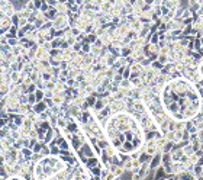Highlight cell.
Listing matches in <instances>:
<instances>
[{
	"label": "cell",
	"mask_w": 203,
	"mask_h": 180,
	"mask_svg": "<svg viewBox=\"0 0 203 180\" xmlns=\"http://www.w3.org/2000/svg\"><path fill=\"white\" fill-rule=\"evenodd\" d=\"M164 112L177 122H187L197 116L202 108V96L197 86L186 77L167 82L160 93Z\"/></svg>",
	"instance_id": "cell-1"
},
{
	"label": "cell",
	"mask_w": 203,
	"mask_h": 180,
	"mask_svg": "<svg viewBox=\"0 0 203 180\" xmlns=\"http://www.w3.org/2000/svg\"><path fill=\"white\" fill-rule=\"evenodd\" d=\"M105 135L109 144L119 153L136 155L145 142V132L133 113L116 112L105 122Z\"/></svg>",
	"instance_id": "cell-2"
},
{
	"label": "cell",
	"mask_w": 203,
	"mask_h": 180,
	"mask_svg": "<svg viewBox=\"0 0 203 180\" xmlns=\"http://www.w3.org/2000/svg\"><path fill=\"white\" fill-rule=\"evenodd\" d=\"M46 109H48V105H46V102H45V100L37 102V103L32 106V110H34L35 113H42V112H45Z\"/></svg>",
	"instance_id": "cell-3"
},
{
	"label": "cell",
	"mask_w": 203,
	"mask_h": 180,
	"mask_svg": "<svg viewBox=\"0 0 203 180\" xmlns=\"http://www.w3.org/2000/svg\"><path fill=\"white\" fill-rule=\"evenodd\" d=\"M0 10H3V12L6 13V16H9V18H12V16H13V15L16 13V10H15V6H13V4H12L10 1H9V3H7V4L4 6V7H1Z\"/></svg>",
	"instance_id": "cell-4"
},
{
	"label": "cell",
	"mask_w": 203,
	"mask_h": 180,
	"mask_svg": "<svg viewBox=\"0 0 203 180\" xmlns=\"http://www.w3.org/2000/svg\"><path fill=\"white\" fill-rule=\"evenodd\" d=\"M81 148H83L81 151H83V154H84V157H87V158H89V157H90V158H91V157H94V153H93V150H91V147H90V144H87V142H84Z\"/></svg>",
	"instance_id": "cell-5"
},
{
	"label": "cell",
	"mask_w": 203,
	"mask_h": 180,
	"mask_svg": "<svg viewBox=\"0 0 203 180\" xmlns=\"http://www.w3.org/2000/svg\"><path fill=\"white\" fill-rule=\"evenodd\" d=\"M0 25H1V28H3L6 32H9V29L13 26V23H12V19H10L9 16H6L4 19H1V23H0Z\"/></svg>",
	"instance_id": "cell-6"
},
{
	"label": "cell",
	"mask_w": 203,
	"mask_h": 180,
	"mask_svg": "<svg viewBox=\"0 0 203 180\" xmlns=\"http://www.w3.org/2000/svg\"><path fill=\"white\" fill-rule=\"evenodd\" d=\"M16 13L19 15V18H25V19H29L31 18V15H32V12H29L26 7H23V9H19V10H16Z\"/></svg>",
	"instance_id": "cell-7"
},
{
	"label": "cell",
	"mask_w": 203,
	"mask_h": 180,
	"mask_svg": "<svg viewBox=\"0 0 203 180\" xmlns=\"http://www.w3.org/2000/svg\"><path fill=\"white\" fill-rule=\"evenodd\" d=\"M10 68H12V71H22V68H23V63L15 61V63L10 64Z\"/></svg>",
	"instance_id": "cell-8"
},
{
	"label": "cell",
	"mask_w": 203,
	"mask_h": 180,
	"mask_svg": "<svg viewBox=\"0 0 203 180\" xmlns=\"http://www.w3.org/2000/svg\"><path fill=\"white\" fill-rule=\"evenodd\" d=\"M20 153H22V155H23L25 158H31V157H32V154H34L32 148H28V147H23V148L20 150Z\"/></svg>",
	"instance_id": "cell-9"
},
{
	"label": "cell",
	"mask_w": 203,
	"mask_h": 180,
	"mask_svg": "<svg viewBox=\"0 0 203 180\" xmlns=\"http://www.w3.org/2000/svg\"><path fill=\"white\" fill-rule=\"evenodd\" d=\"M37 89H38V87H37V84H35V83H31L29 86H26V90H25V93H26V94L35 93V91H37Z\"/></svg>",
	"instance_id": "cell-10"
},
{
	"label": "cell",
	"mask_w": 203,
	"mask_h": 180,
	"mask_svg": "<svg viewBox=\"0 0 203 180\" xmlns=\"http://www.w3.org/2000/svg\"><path fill=\"white\" fill-rule=\"evenodd\" d=\"M45 145V142L44 141H38L35 145H34V148H32V151L34 153H41V150H42V147Z\"/></svg>",
	"instance_id": "cell-11"
},
{
	"label": "cell",
	"mask_w": 203,
	"mask_h": 180,
	"mask_svg": "<svg viewBox=\"0 0 203 180\" xmlns=\"http://www.w3.org/2000/svg\"><path fill=\"white\" fill-rule=\"evenodd\" d=\"M25 7H26V9H28L29 12H32V13H34L35 10H38V9L35 7V3H34L32 0H29V1H26V6H25Z\"/></svg>",
	"instance_id": "cell-12"
},
{
	"label": "cell",
	"mask_w": 203,
	"mask_h": 180,
	"mask_svg": "<svg viewBox=\"0 0 203 180\" xmlns=\"http://www.w3.org/2000/svg\"><path fill=\"white\" fill-rule=\"evenodd\" d=\"M160 155H155L154 158H152V161H151V164H150V169H155L157 167V164H160Z\"/></svg>",
	"instance_id": "cell-13"
},
{
	"label": "cell",
	"mask_w": 203,
	"mask_h": 180,
	"mask_svg": "<svg viewBox=\"0 0 203 180\" xmlns=\"http://www.w3.org/2000/svg\"><path fill=\"white\" fill-rule=\"evenodd\" d=\"M35 97H37V102L44 100V90H42V89H37V91H35Z\"/></svg>",
	"instance_id": "cell-14"
},
{
	"label": "cell",
	"mask_w": 203,
	"mask_h": 180,
	"mask_svg": "<svg viewBox=\"0 0 203 180\" xmlns=\"http://www.w3.org/2000/svg\"><path fill=\"white\" fill-rule=\"evenodd\" d=\"M28 23H29V22H28V19L20 18V19H19V23H18V28H19V29H22V28H25Z\"/></svg>",
	"instance_id": "cell-15"
},
{
	"label": "cell",
	"mask_w": 203,
	"mask_h": 180,
	"mask_svg": "<svg viewBox=\"0 0 203 180\" xmlns=\"http://www.w3.org/2000/svg\"><path fill=\"white\" fill-rule=\"evenodd\" d=\"M28 103L29 105H35L37 103V97H35V93H31V94H28Z\"/></svg>",
	"instance_id": "cell-16"
},
{
	"label": "cell",
	"mask_w": 203,
	"mask_h": 180,
	"mask_svg": "<svg viewBox=\"0 0 203 180\" xmlns=\"http://www.w3.org/2000/svg\"><path fill=\"white\" fill-rule=\"evenodd\" d=\"M7 44L10 45V46H16V45H19V38H9L7 39Z\"/></svg>",
	"instance_id": "cell-17"
},
{
	"label": "cell",
	"mask_w": 203,
	"mask_h": 180,
	"mask_svg": "<svg viewBox=\"0 0 203 180\" xmlns=\"http://www.w3.org/2000/svg\"><path fill=\"white\" fill-rule=\"evenodd\" d=\"M19 102H20V105L28 103V94H26V93H22V94L19 96Z\"/></svg>",
	"instance_id": "cell-18"
},
{
	"label": "cell",
	"mask_w": 203,
	"mask_h": 180,
	"mask_svg": "<svg viewBox=\"0 0 203 180\" xmlns=\"http://www.w3.org/2000/svg\"><path fill=\"white\" fill-rule=\"evenodd\" d=\"M10 19H12V23L18 26V23H19V19H20V18H19V15H18V13H15V15H13Z\"/></svg>",
	"instance_id": "cell-19"
},
{
	"label": "cell",
	"mask_w": 203,
	"mask_h": 180,
	"mask_svg": "<svg viewBox=\"0 0 203 180\" xmlns=\"http://www.w3.org/2000/svg\"><path fill=\"white\" fill-rule=\"evenodd\" d=\"M197 71H199V76L203 79V60L200 61V64H199V67H197Z\"/></svg>",
	"instance_id": "cell-20"
},
{
	"label": "cell",
	"mask_w": 203,
	"mask_h": 180,
	"mask_svg": "<svg viewBox=\"0 0 203 180\" xmlns=\"http://www.w3.org/2000/svg\"><path fill=\"white\" fill-rule=\"evenodd\" d=\"M6 124H7V122H6V119L0 118V129H1V128H4V127H6Z\"/></svg>",
	"instance_id": "cell-21"
},
{
	"label": "cell",
	"mask_w": 203,
	"mask_h": 180,
	"mask_svg": "<svg viewBox=\"0 0 203 180\" xmlns=\"http://www.w3.org/2000/svg\"><path fill=\"white\" fill-rule=\"evenodd\" d=\"M1 166H4V155L0 154V167H1Z\"/></svg>",
	"instance_id": "cell-22"
}]
</instances>
